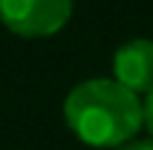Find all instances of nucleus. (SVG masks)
Wrapping results in <instances>:
<instances>
[{
	"label": "nucleus",
	"mask_w": 153,
	"mask_h": 150,
	"mask_svg": "<svg viewBox=\"0 0 153 150\" xmlns=\"http://www.w3.org/2000/svg\"><path fill=\"white\" fill-rule=\"evenodd\" d=\"M73 13V0H0V21L22 38H48Z\"/></svg>",
	"instance_id": "2"
},
{
	"label": "nucleus",
	"mask_w": 153,
	"mask_h": 150,
	"mask_svg": "<svg viewBox=\"0 0 153 150\" xmlns=\"http://www.w3.org/2000/svg\"><path fill=\"white\" fill-rule=\"evenodd\" d=\"M143 123L148 126V132H151V137H153V91L143 102Z\"/></svg>",
	"instance_id": "4"
},
{
	"label": "nucleus",
	"mask_w": 153,
	"mask_h": 150,
	"mask_svg": "<svg viewBox=\"0 0 153 150\" xmlns=\"http://www.w3.org/2000/svg\"><path fill=\"white\" fill-rule=\"evenodd\" d=\"M118 150H153V140H134V142H124Z\"/></svg>",
	"instance_id": "5"
},
{
	"label": "nucleus",
	"mask_w": 153,
	"mask_h": 150,
	"mask_svg": "<svg viewBox=\"0 0 153 150\" xmlns=\"http://www.w3.org/2000/svg\"><path fill=\"white\" fill-rule=\"evenodd\" d=\"M113 72H116V83H121L132 94H151L153 91V40L137 38V40L124 43L113 54Z\"/></svg>",
	"instance_id": "3"
},
{
	"label": "nucleus",
	"mask_w": 153,
	"mask_h": 150,
	"mask_svg": "<svg viewBox=\"0 0 153 150\" xmlns=\"http://www.w3.org/2000/svg\"><path fill=\"white\" fill-rule=\"evenodd\" d=\"M65 121L83 145L121 148L143 126V105L137 94L121 83L110 78H91L67 94Z\"/></svg>",
	"instance_id": "1"
}]
</instances>
